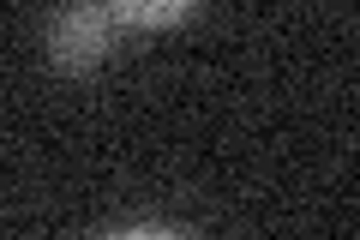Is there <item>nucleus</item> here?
<instances>
[{"label":"nucleus","instance_id":"1","mask_svg":"<svg viewBox=\"0 0 360 240\" xmlns=\"http://www.w3.org/2000/svg\"><path fill=\"white\" fill-rule=\"evenodd\" d=\"M115 25H120V13L108 0H72V6H60L49 18V61L60 72H90L115 49Z\"/></svg>","mask_w":360,"mask_h":240},{"label":"nucleus","instance_id":"2","mask_svg":"<svg viewBox=\"0 0 360 240\" xmlns=\"http://www.w3.org/2000/svg\"><path fill=\"white\" fill-rule=\"evenodd\" d=\"M120 13V25H144V30H162V25H180L198 0H108Z\"/></svg>","mask_w":360,"mask_h":240}]
</instances>
